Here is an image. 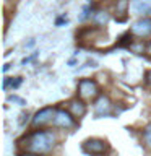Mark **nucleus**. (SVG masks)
<instances>
[{"label": "nucleus", "mask_w": 151, "mask_h": 156, "mask_svg": "<svg viewBox=\"0 0 151 156\" xmlns=\"http://www.w3.org/2000/svg\"><path fill=\"white\" fill-rule=\"evenodd\" d=\"M21 145L24 146V150L28 153L42 156V154H47L54 148V145H55V135L47 130H36L33 133H29L28 136H24L21 140Z\"/></svg>", "instance_id": "obj_1"}, {"label": "nucleus", "mask_w": 151, "mask_h": 156, "mask_svg": "<svg viewBox=\"0 0 151 156\" xmlns=\"http://www.w3.org/2000/svg\"><path fill=\"white\" fill-rule=\"evenodd\" d=\"M107 150H109V145L104 140H99V138H90L83 143V151L91 156H102V154H106Z\"/></svg>", "instance_id": "obj_2"}, {"label": "nucleus", "mask_w": 151, "mask_h": 156, "mask_svg": "<svg viewBox=\"0 0 151 156\" xmlns=\"http://www.w3.org/2000/svg\"><path fill=\"white\" fill-rule=\"evenodd\" d=\"M97 94H99V88L94 80H81L78 83V96L81 99H93Z\"/></svg>", "instance_id": "obj_3"}, {"label": "nucleus", "mask_w": 151, "mask_h": 156, "mask_svg": "<svg viewBox=\"0 0 151 156\" xmlns=\"http://www.w3.org/2000/svg\"><path fill=\"white\" fill-rule=\"evenodd\" d=\"M55 111L57 109H54V107H44V109L37 111L31 120V125L33 127H44V125L51 124L54 120V117H55Z\"/></svg>", "instance_id": "obj_4"}, {"label": "nucleus", "mask_w": 151, "mask_h": 156, "mask_svg": "<svg viewBox=\"0 0 151 156\" xmlns=\"http://www.w3.org/2000/svg\"><path fill=\"white\" fill-rule=\"evenodd\" d=\"M72 112L68 111H63V109H57L55 111V117H54L52 124L54 127H58V129H72L75 125V119H73Z\"/></svg>", "instance_id": "obj_5"}, {"label": "nucleus", "mask_w": 151, "mask_h": 156, "mask_svg": "<svg viewBox=\"0 0 151 156\" xmlns=\"http://www.w3.org/2000/svg\"><path fill=\"white\" fill-rule=\"evenodd\" d=\"M132 34L138 37H148L151 36V18H141L133 23L132 26Z\"/></svg>", "instance_id": "obj_6"}, {"label": "nucleus", "mask_w": 151, "mask_h": 156, "mask_svg": "<svg viewBox=\"0 0 151 156\" xmlns=\"http://www.w3.org/2000/svg\"><path fill=\"white\" fill-rule=\"evenodd\" d=\"M111 109H112V104H111L109 98H107V96H99V99H97L96 104H94L96 115H97V117L109 115V114H111Z\"/></svg>", "instance_id": "obj_7"}, {"label": "nucleus", "mask_w": 151, "mask_h": 156, "mask_svg": "<svg viewBox=\"0 0 151 156\" xmlns=\"http://www.w3.org/2000/svg\"><path fill=\"white\" fill-rule=\"evenodd\" d=\"M132 10L136 15L148 16V15H151V0H133L132 2Z\"/></svg>", "instance_id": "obj_8"}, {"label": "nucleus", "mask_w": 151, "mask_h": 156, "mask_svg": "<svg viewBox=\"0 0 151 156\" xmlns=\"http://www.w3.org/2000/svg\"><path fill=\"white\" fill-rule=\"evenodd\" d=\"M68 107H70V112H72L75 117H81V115H85V112H86V106H85V102H83L81 99H73V101H70Z\"/></svg>", "instance_id": "obj_9"}, {"label": "nucleus", "mask_w": 151, "mask_h": 156, "mask_svg": "<svg viewBox=\"0 0 151 156\" xmlns=\"http://www.w3.org/2000/svg\"><path fill=\"white\" fill-rule=\"evenodd\" d=\"M94 21L97 24H101V26H104V24H107V21H109V15L106 12H97L94 15Z\"/></svg>", "instance_id": "obj_10"}, {"label": "nucleus", "mask_w": 151, "mask_h": 156, "mask_svg": "<svg viewBox=\"0 0 151 156\" xmlns=\"http://www.w3.org/2000/svg\"><path fill=\"white\" fill-rule=\"evenodd\" d=\"M143 138H145L146 146H149V148H151V124L145 129V132H143Z\"/></svg>", "instance_id": "obj_11"}, {"label": "nucleus", "mask_w": 151, "mask_h": 156, "mask_svg": "<svg viewBox=\"0 0 151 156\" xmlns=\"http://www.w3.org/2000/svg\"><path fill=\"white\" fill-rule=\"evenodd\" d=\"M125 12H127V0H120L119 7H117V13H122V16L125 20Z\"/></svg>", "instance_id": "obj_12"}, {"label": "nucleus", "mask_w": 151, "mask_h": 156, "mask_svg": "<svg viewBox=\"0 0 151 156\" xmlns=\"http://www.w3.org/2000/svg\"><path fill=\"white\" fill-rule=\"evenodd\" d=\"M19 156H39V154H34V153H28V151H26V153H23V154H19Z\"/></svg>", "instance_id": "obj_13"}]
</instances>
